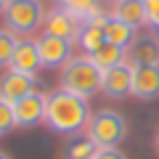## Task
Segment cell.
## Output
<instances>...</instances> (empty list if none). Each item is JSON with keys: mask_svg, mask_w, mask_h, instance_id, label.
Here are the masks:
<instances>
[{"mask_svg": "<svg viewBox=\"0 0 159 159\" xmlns=\"http://www.w3.org/2000/svg\"><path fill=\"white\" fill-rule=\"evenodd\" d=\"M13 117H16V127H34L40 122H45V96L34 90L29 96L19 98L13 103Z\"/></svg>", "mask_w": 159, "mask_h": 159, "instance_id": "8992f818", "label": "cell"}, {"mask_svg": "<svg viewBox=\"0 0 159 159\" xmlns=\"http://www.w3.org/2000/svg\"><path fill=\"white\" fill-rule=\"evenodd\" d=\"M16 45H19L16 32H11V29H0V69L11 66V58H13Z\"/></svg>", "mask_w": 159, "mask_h": 159, "instance_id": "d6986e66", "label": "cell"}, {"mask_svg": "<svg viewBox=\"0 0 159 159\" xmlns=\"http://www.w3.org/2000/svg\"><path fill=\"white\" fill-rule=\"evenodd\" d=\"M127 56H130V64L154 66V64H159V40L154 34H141L127 48Z\"/></svg>", "mask_w": 159, "mask_h": 159, "instance_id": "7c38bea8", "label": "cell"}, {"mask_svg": "<svg viewBox=\"0 0 159 159\" xmlns=\"http://www.w3.org/2000/svg\"><path fill=\"white\" fill-rule=\"evenodd\" d=\"M103 72L90 61V56H72L61 66V90L74 93V96H93L101 90Z\"/></svg>", "mask_w": 159, "mask_h": 159, "instance_id": "7a4b0ae2", "label": "cell"}, {"mask_svg": "<svg viewBox=\"0 0 159 159\" xmlns=\"http://www.w3.org/2000/svg\"><path fill=\"white\" fill-rule=\"evenodd\" d=\"M85 135L98 148H117L127 135V122L114 109H101V111H96L90 117V122L85 127Z\"/></svg>", "mask_w": 159, "mask_h": 159, "instance_id": "3957f363", "label": "cell"}, {"mask_svg": "<svg viewBox=\"0 0 159 159\" xmlns=\"http://www.w3.org/2000/svg\"><path fill=\"white\" fill-rule=\"evenodd\" d=\"M111 3H117V0H111Z\"/></svg>", "mask_w": 159, "mask_h": 159, "instance_id": "4316f807", "label": "cell"}, {"mask_svg": "<svg viewBox=\"0 0 159 159\" xmlns=\"http://www.w3.org/2000/svg\"><path fill=\"white\" fill-rule=\"evenodd\" d=\"M146 6V13H148V24H154L159 19V0H143Z\"/></svg>", "mask_w": 159, "mask_h": 159, "instance_id": "7402d4cb", "label": "cell"}, {"mask_svg": "<svg viewBox=\"0 0 159 159\" xmlns=\"http://www.w3.org/2000/svg\"><path fill=\"white\" fill-rule=\"evenodd\" d=\"M34 82H37V77H29V74L13 72V69L3 72L0 74V101H6V103L13 106L19 98L34 93Z\"/></svg>", "mask_w": 159, "mask_h": 159, "instance_id": "ba28073f", "label": "cell"}, {"mask_svg": "<svg viewBox=\"0 0 159 159\" xmlns=\"http://www.w3.org/2000/svg\"><path fill=\"white\" fill-rule=\"evenodd\" d=\"M16 127V117H13V106L6 101H0V135H6L8 130Z\"/></svg>", "mask_w": 159, "mask_h": 159, "instance_id": "ffe728a7", "label": "cell"}, {"mask_svg": "<svg viewBox=\"0 0 159 159\" xmlns=\"http://www.w3.org/2000/svg\"><path fill=\"white\" fill-rule=\"evenodd\" d=\"M58 6L66 13H72L80 24L85 21L88 16H93V13L101 11V8H98V0H58Z\"/></svg>", "mask_w": 159, "mask_h": 159, "instance_id": "2e32d148", "label": "cell"}, {"mask_svg": "<svg viewBox=\"0 0 159 159\" xmlns=\"http://www.w3.org/2000/svg\"><path fill=\"white\" fill-rule=\"evenodd\" d=\"M6 27L16 34H29L45 21V6L40 0H8L6 11Z\"/></svg>", "mask_w": 159, "mask_h": 159, "instance_id": "277c9868", "label": "cell"}, {"mask_svg": "<svg viewBox=\"0 0 159 159\" xmlns=\"http://www.w3.org/2000/svg\"><path fill=\"white\" fill-rule=\"evenodd\" d=\"M6 6H8V0H0V13L6 11Z\"/></svg>", "mask_w": 159, "mask_h": 159, "instance_id": "cb8c5ba5", "label": "cell"}, {"mask_svg": "<svg viewBox=\"0 0 159 159\" xmlns=\"http://www.w3.org/2000/svg\"><path fill=\"white\" fill-rule=\"evenodd\" d=\"M77 43L82 45V51H88V56H90V53H96L98 48L106 43V34H103V29H98V27H85V24H82Z\"/></svg>", "mask_w": 159, "mask_h": 159, "instance_id": "e0dca14e", "label": "cell"}, {"mask_svg": "<svg viewBox=\"0 0 159 159\" xmlns=\"http://www.w3.org/2000/svg\"><path fill=\"white\" fill-rule=\"evenodd\" d=\"M138 29H133V27H127V24H122V21H117V19L109 13V21H106V27H103V34H106V43H114V45H119V48H130L133 45V40L138 37Z\"/></svg>", "mask_w": 159, "mask_h": 159, "instance_id": "9a60e30c", "label": "cell"}, {"mask_svg": "<svg viewBox=\"0 0 159 159\" xmlns=\"http://www.w3.org/2000/svg\"><path fill=\"white\" fill-rule=\"evenodd\" d=\"M133 66V93L130 96L141 101H154L159 98V64L143 66V64H130Z\"/></svg>", "mask_w": 159, "mask_h": 159, "instance_id": "9c48e42d", "label": "cell"}, {"mask_svg": "<svg viewBox=\"0 0 159 159\" xmlns=\"http://www.w3.org/2000/svg\"><path fill=\"white\" fill-rule=\"evenodd\" d=\"M37 51H40V61H43V66L61 69L64 64L72 58V43H66V40H61V37H53V34L43 32L37 37Z\"/></svg>", "mask_w": 159, "mask_h": 159, "instance_id": "5b68a950", "label": "cell"}, {"mask_svg": "<svg viewBox=\"0 0 159 159\" xmlns=\"http://www.w3.org/2000/svg\"><path fill=\"white\" fill-rule=\"evenodd\" d=\"M90 61L96 64L101 72H109V69L119 66V64H127V51L119 48V45H114V43H103L96 53H90Z\"/></svg>", "mask_w": 159, "mask_h": 159, "instance_id": "5bb4252c", "label": "cell"}, {"mask_svg": "<svg viewBox=\"0 0 159 159\" xmlns=\"http://www.w3.org/2000/svg\"><path fill=\"white\" fill-rule=\"evenodd\" d=\"M0 159H11V157H8V154H3V151H0Z\"/></svg>", "mask_w": 159, "mask_h": 159, "instance_id": "484cf974", "label": "cell"}, {"mask_svg": "<svg viewBox=\"0 0 159 159\" xmlns=\"http://www.w3.org/2000/svg\"><path fill=\"white\" fill-rule=\"evenodd\" d=\"M93 159H127V157L119 151V148H98Z\"/></svg>", "mask_w": 159, "mask_h": 159, "instance_id": "44dd1931", "label": "cell"}, {"mask_svg": "<svg viewBox=\"0 0 159 159\" xmlns=\"http://www.w3.org/2000/svg\"><path fill=\"white\" fill-rule=\"evenodd\" d=\"M90 122V106L88 98L66 93L58 88L56 93L45 96V125L56 133L74 135V133L85 130Z\"/></svg>", "mask_w": 159, "mask_h": 159, "instance_id": "6da1fadb", "label": "cell"}, {"mask_svg": "<svg viewBox=\"0 0 159 159\" xmlns=\"http://www.w3.org/2000/svg\"><path fill=\"white\" fill-rule=\"evenodd\" d=\"M96 151H98V146L85 135V138H77V141L69 143L66 159H93V157H96Z\"/></svg>", "mask_w": 159, "mask_h": 159, "instance_id": "ac0fdd59", "label": "cell"}, {"mask_svg": "<svg viewBox=\"0 0 159 159\" xmlns=\"http://www.w3.org/2000/svg\"><path fill=\"white\" fill-rule=\"evenodd\" d=\"M111 16L117 19V21L133 27V29H141L143 24H148V13H146L143 0H117Z\"/></svg>", "mask_w": 159, "mask_h": 159, "instance_id": "4fadbf2b", "label": "cell"}, {"mask_svg": "<svg viewBox=\"0 0 159 159\" xmlns=\"http://www.w3.org/2000/svg\"><path fill=\"white\" fill-rule=\"evenodd\" d=\"M154 148H157V154H159V130H157V138H154Z\"/></svg>", "mask_w": 159, "mask_h": 159, "instance_id": "603a6c76", "label": "cell"}, {"mask_svg": "<svg viewBox=\"0 0 159 159\" xmlns=\"http://www.w3.org/2000/svg\"><path fill=\"white\" fill-rule=\"evenodd\" d=\"M45 32L53 34V37H61L66 40V43H77L80 40V29H82V24L77 21V19L72 16V13H66L64 8H51V11L45 13Z\"/></svg>", "mask_w": 159, "mask_h": 159, "instance_id": "52a82bcc", "label": "cell"}, {"mask_svg": "<svg viewBox=\"0 0 159 159\" xmlns=\"http://www.w3.org/2000/svg\"><path fill=\"white\" fill-rule=\"evenodd\" d=\"M101 90L106 93L109 98H127L133 93V66L130 64H119V66L103 72V82Z\"/></svg>", "mask_w": 159, "mask_h": 159, "instance_id": "30bf717a", "label": "cell"}, {"mask_svg": "<svg viewBox=\"0 0 159 159\" xmlns=\"http://www.w3.org/2000/svg\"><path fill=\"white\" fill-rule=\"evenodd\" d=\"M151 27L157 29V34H159V19H157V21H154V24H151Z\"/></svg>", "mask_w": 159, "mask_h": 159, "instance_id": "d4e9b609", "label": "cell"}, {"mask_svg": "<svg viewBox=\"0 0 159 159\" xmlns=\"http://www.w3.org/2000/svg\"><path fill=\"white\" fill-rule=\"evenodd\" d=\"M40 66H43V61H40L37 40H19V45H16V51H13V58H11V66L8 69L34 77Z\"/></svg>", "mask_w": 159, "mask_h": 159, "instance_id": "8fae6325", "label": "cell"}]
</instances>
